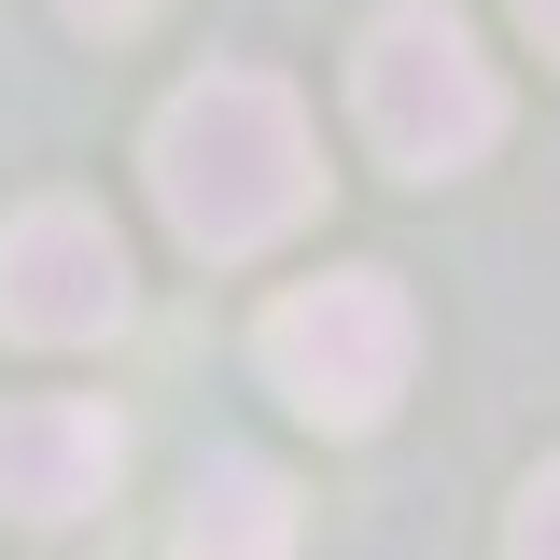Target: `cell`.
<instances>
[{
	"label": "cell",
	"instance_id": "1",
	"mask_svg": "<svg viewBox=\"0 0 560 560\" xmlns=\"http://www.w3.org/2000/svg\"><path fill=\"white\" fill-rule=\"evenodd\" d=\"M140 168H154L168 238L210 253V267L294 238L308 197H323V140H308V113H294V84H267V70H197V84L154 113Z\"/></svg>",
	"mask_w": 560,
	"mask_h": 560
},
{
	"label": "cell",
	"instance_id": "2",
	"mask_svg": "<svg viewBox=\"0 0 560 560\" xmlns=\"http://www.w3.org/2000/svg\"><path fill=\"white\" fill-rule=\"evenodd\" d=\"M253 364H267V393L294 420H323V434H378L393 393H407L420 364V308L393 267H337V280H294L267 323H253Z\"/></svg>",
	"mask_w": 560,
	"mask_h": 560
},
{
	"label": "cell",
	"instance_id": "3",
	"mask_svg": "<svg viewBox=\"0 0 560 560\" xmlns=\"http://www.w3.org/2000/svg\"><path fill=\"white\" fill-rule=\"evenodd\" d=\"M350 113H364V140H378L407 183H448V168H477L490 140H504V84H490V57L463 43V14L393 0V14L364 28V57H350Z\"/></svg>",
	"mask_w": 560,
	"mask_h": 560
},
{
	"label": "cell",
	"instance_id": "4",
	"mask_svg": "<svg viewBox=\"0 0 560 560\" xmlns=\"http://www.w3.org/2000/svg\"><path fill=\"white\" fill-rule=\"evenodd\" d=\"M127 323V253H113V224L98 210H14L0 224V337H28V350H98Z\"/></svg>",
	"mask_w": 560,
	"mask_h": 560
},
{
	"label": "cell",
	"instance_id": "5",
	"mask_svg": "<svg viewBox=\"0 0 560 560\" xmlns=\"http://www.w3.org/2000/svg\"><path fill=\"white\" fill-rule=\"evenodd\" d=\"M127 477V420L98 407V393H57V407H0V504L14 518H84V504H113Z\"/></svg>",
	"mask_w": 560,
	"mask_h": 560
},
{
	"label": "cell",
	"instance_id": "6",
	"mask_svg": "<svg viewBox=\"0 0 560 560\" xmlns=\"http://www.w3.org/2000/svg\"><path fill=\"white\" fill-rule=\"evenodd\" d=\"M168 560H294V490H280L267 463H210V477L183 490Z\"/></svg>",
	"mask_w": 560,
	"mask_h": 560
},
{
	"label": "cell",
	"instance_id": "7",
	"mask_svg": "<svg viewBox=\"0 0 560 560\" xmlns=\"http://www.w3.org/2000/svg\"><path fill=\"white\" fill-rule=\"evenodd\" d=\"M504 560H560V463L518 490V518H504Z\"/></svg>",
	"mask_w": 560,
	"mask_h": 560
},
{
	"label": "cell",
	"instance_id": "8",
	"mask_svg": "<svg viewBox=\"0 0 560 560\" xmlns=\"http://www.w3.org/2000/svg\"><path fill=\"white\" fill-rule=\"evenodd\" d=\"M70 28H140V14H154V0H57Z\"/></svg>",
	"mask_w": 560,
	"mask_h": 560
},
{
	"label": "cell",
	"instance_id": "9",
	"mask_svg": "<svg viewBox=\"0 0 560 560\" xmlns=\"http://www.w3.org/2000/svg\"><path fill=\"white\" fill-rule=\"evenodd\" d=\"M518 28H533V43H547V57H560V0H518Z\"/></svg>",
	"mask_w": 560,
	"mask_h": 560
}]
</instances>
